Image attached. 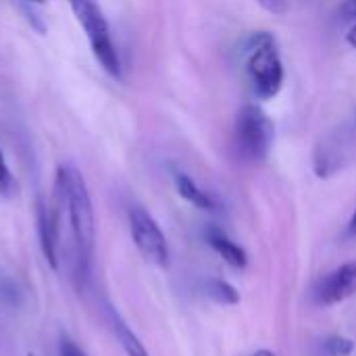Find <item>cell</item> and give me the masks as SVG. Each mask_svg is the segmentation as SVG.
Wrapping results in <instances>:
<instances>
[{
  "label": "cell",
  "mask_w": 356,
  "mask_h": 356,
  "mask_svg": "<svg viewBox=\"0 0 356 356\" xmlns=\"http://www.w3.org/2000/svg\"><path fill=\"white\" fill-rule=\"evenodd\" d=\"M54 211L67 223L77 275L86 277L94 259L96 217L90 190L81 171L73 165H60L54 179Z\"/></svg>",
  "instance_id": "obj_1"
},
{
  "label": "cell",
  "mask_w": 356,
  "mask_h": 356,
  "mask_svg": "<svg viewBox=\"0 0 356 356\" xmlns=\"http://www.w3.org/2000/svg\"><path fill=\"white\" fill-rule=\"evenodd\" d=\"M246 75L252 94L261 100H271L284 86V63L277 40L269 31H257L246 42Z\"/></svg>",
  "instance_id": "obj_2"
},
{
  "label": "cell",
  "mask_w": 356,
  "mask_h": 356,
  "mask_svg": "<svg viewBox=\"0 0 356 356\" xmlns=\"http://www.w3.org/2000/svg\"><path fill=\"white\" fill-rule=\"evenodd\" d=\"M67 4L71 6L77 23L83 27L94 58L108 75L121 77V58L98 0H67Z\"/></svg>",
  "instance_id": "obj_3"
},
{
  "label": "cell",
  "mask_w": 356,
  "mask_h": 356,
  "mask_svg": "<svg viewBox=\"0 0 356 356\" xmlns=\"http://www.w3.org/2000/svg\"><path fill=\"white\" fill-rule=\"evenodd\" d=\"M234 140H236V150L244 161L263 163L273 148L275 125L261 106L246 104L240 108L236 117Z\"/></svg>",
  "instance_id": "obj_4"
},
{
  "label": "cell",
  "mask_w": 356,
  "mask_h": 356,
  "mask_svg": "<svg viewBox=\"0 0 356 356\" xmlns=\"http://www.w3.org/2000/svg\"><path fill=\"white\" fill-rule=\"evenodd\" d=\"M127 219L134 244L140 250V254L154 267H169V244L154 217L144 207L131 204L127 211Z\"/></svg>",
  "instance_id": "obj_5"
},
{
  "label": "cell",
  "mask_w": 356,
  "mask_h": 356,
  "mask_svg": "<svg viewBox=\"0 0 356 356\" xmlns=\"http://www.w3.org/2000/svg\"><path fill=\"white\" fill-rule=\"evenodd\" d=\"M355 292L356 261H353V263H344L338 269H334L332 273L323 275L313 290V298L317 305L332 307V305H338V302L350 298Z\"/></svg>",
  "instance_id": "obj_6"
},
{
  "label": "cell",
  "mask_w": 356,
  "mask_h": 356,
  "mask_svg": "<svg viewBox=\"0 0 356 356\" xmlns=\"http://www.w3.org/2000/svg\"><path fill=\"white\" fill-rule=\"evenodd\" d=\"M38 238H40V248L42 254L48 263L50 269H58V242H60V227H58V217L54 213V207L46 204L44 200H38Z\"/></svg>",
  "instance_id": "obj_7"
},
{
  "label": "cell",
  "mask_w": 356,
  "mask_h": 356,
  "mask_svg": "<svg viewBox=\"0 0 356 356\" xmlns=\"http://www.w3.org/2000/svg\"><path fill=\"white\" fill-rule=\"evenodd\" d=\"M204 240L232 269H238V271L246 269V265H248L246 250L242 246H238L223 229H219L217 225H209L204 229Z\"/></svg>",
  "instance_id": "obj_8"
},
{
  "label": "cell",
  "mask_w": 356,
  "mask_h": 356,
  "mask_svg": "<svg viewBox=\"0 0 356 356\" xmlns=\"http://www.w3.org/2000/svg\"><path fill=\"white\" fill-rule=\"evenodd\" d=\"M173 181H175V188L179 192V196L184 200H188L190 204H194L196 209L200 211H209V213H217L221 209L219 200L215 196H211L207 190H202L188 173L184 171H173Z\"/></svg>",
  "instance_id": "obj_9"
},
{
  "label": "cell",
  "mask_w": 356,
  "mask_h": 356,
  "mask_svg": "<svg viewBox=\"0 0 356 356\" xmlns=\"http://www.w3.org/2000/svg\"><path fill=\"white\" fill-rule=\"evenodd\" d=\"M108 319H111V325H113V332H115V336H117V340H119V344H121V348L125 350V355L127 356H150L148 355V350L144 348V344L140 342V338L131 332V327L121 319V315L113 309V307H108Z\"/></svg>",
  "instance_id": "obj_10"
},
{
  "label": "cell",
  "mask_w": 356,
  "mask_h": 356,
  "mask_svg": "<svg viewBox=\"0 0 356 356\" xmlns=\"http://www.w3.org/2000/svg\"><path fill=\"white\" fill-rule=\"evenodd\" d=\"M204 292L209 298H213L215 302L219 305H238L240 302V294L238 290L225 282V280H219V277H211L204 282Z\"/></svg>",
  "instance_id": "obj_11"
},
{
  "label": "cell",
  "mask_w": 356,
  "mask_h": 356,
  "mask_svg": "<svg viewBox=\"0 0 356 356\" xmlns=\"http://www.w3.org/2000/svg\"><path fill=\"white\" fill-rule=\"evenodd\" d=\"M355 350V342L344 336H330L323 340V353L327 356H350Z\"/></svg>",
  "instance_id": "obj_12"
},
{
  "label": "cell",
  "mask_w": 356,
  "mask_h": 356,
  "mask_svg": "<svg viewBox=\"0 0 356 356\" xmlns=\"http://www.w3.org/2000/svg\"><path fill=\"white\" fill-rule=\"evenodd\" d=\"M17 194V179L15 175L10 173L8 165H6V159L0 150V196L2 198H13Z\"/></svg>",
  "instance_id": "obj_13"
},
{
  "label": "cell",
  "mask_w": 356,
  "mask_h": 356,
  "mask_svg": "<svg viewBox=\"0 0 356 356\" xmlns=\"http://www.w3.org/2000/svg\"><path fill=\"white\" fill-rule=\"evenodd\" d=\"M58 353L60 356H88L69 336H60V340H58Z\"/></svg>",
  "instance_id": "obj_14"
},
{
  "label": "cell",
  "mask_w": 356,
  "mask_h": 356,
  "mask_svg": "<svg viewBox=\"0 0 356 356\" xmlns=\"http://www.w3.org/2000/svg\"><path fill=\"white\" fill-rule=\"evenodd\" d=\"M271 15H286L290 8V0H257Z\"/></svg>",
  "instance_id": "obj_15"
},
{
  "label": "cell",
  "mask_w": 356,
  "mask_h": 356,
  "mask_svg": "<svg viewBox=\"0 0 356 356\" xmlns=\"http://www.w3.org/2000/svg\"><path fill=\"white\" fill-rule=\"evenodd\" d=\"M340 17L342 21H350V23H356V0H342L340 4Z\"/></svg>",
  "instance_id": "obj_16"
},
{
  "label": "cell",
  "mask_w": 356,
  "mask_h": 356,
  "mask_svg": "<svg viewBox=\"0 0 356 356\" xmlns=\"http://www.w3.org/2000/svg\"><path fill=\"white\" fill-rule=\"evenodd\" d=\"M346 238H356V209L353 217H350V221H348V225H346Z\"/></svg>",
  "instance_id": "obj_17"
},
{
  "label": "cell",
  "mask_w": 356,
  "mask_h": 356,
  "mask_svg": "<svg viewBox=\"0 0 356 356\" xmlns=\"http://www.w3.org/2000/svg\"><path fill=\"white\" fill-rule=\"evenodd\" d=\"M346 40H348V44L356 48V23L350 27V31H348V35H346Z\"/></svg>",
  "instance_id": "obj_18"
},
{
  "label": "cell",
  "mask_w": 356,
  "mask_h": 356,
  "mask_svg": "<svg viewBox=\"0 0 356 356\" xmlns=\"http://www.w3.org/2000/svg\"><path fill=\"white\" fill-rule=\"evenodd\" d=\"M252 356H275L271 350H259V353H254Z\"/></svg>",
  "instance_id": "obj_19"
},
{
  "label": "cell",
  "mask_w": 356,
  "mask_h": 356,
  "mask_svg": "<svg viewBox=\"0 0 356 356\" xmlns=\"http://www.w3.org/2000/svg\"><path fill=\"white\" fill-rule=\"evenodd\" d=\"M29 2H35V4H42L44 0H29Z\"/></svg>",
  "instance_id": "obj_20"
}]
</instances>
